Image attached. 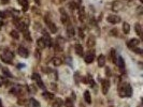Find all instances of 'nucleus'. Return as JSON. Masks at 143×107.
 Instances as JSON below:
<instances>
[{"label":"nucleus","mask_w":143,"mask_h":107,"mask_svg":"<svg viewBox=\"0 0 143 107\" xmlns=\"http://www.w3.org/2000/svg\"><path fill=\"white\" fill-rule=\"evenodd\" d=\"M118 94L121 97H130L132 94V88L129 84L123 82L118 86Z\"/></svg>","instance_id":"nucleus-1"},{"label":"nucleus","mask_w":143,"mask_h":107,"mask_svg":"<svg viewBox=\"0 0 143 107\" xmlns=\"http://www.w3.org/2000/svg\"><path fill=\"white\" fill-rule=\"evenodd\" d=\"M13 58H14V54L10 52V50H4V53L1 55V60L5 62V63H12V60H13Z\"/></svg>","instance_id":"nucleus-2"},{"label":"nucleus","mask_w":143,"mask_h":107,"mask_svg":"<svg viewBox=\"0 0 143 107\" xmlns=\"http://www.w3.org/2000/svg\"><path fill=\"white\" fill-rule=\"evenodd\" d=\"M13 24L15 25L16 28L18 29L19 31H22V32H23L24 30H26V29H27V25H26V24L24 23V20L17 18V17H14V18H13Z\"/></svg>","instance_id":"nucleus-3"},{"label":"nucleus","mask_w":143,"mask_h":107,"mask_svg":"<svg viewBox=\"0 0 143 107\" xmlns=\"http://www.w3.org/2000/svg\"><path fill=\"white\" fill-rule=\"evenodd\" d=\"M95 57H96L95 52H94V50L89 49L88 52H87V54H85V55H84V60H85L86 63L89 64V63H91V62L95 60Z\"/></svg>","instance_id":"nucleus-4"},{"label":"nucleus","mask_w":143,"mask_h":107,"mask_svg":"<svg viewBox=\"0 0 143 107\" xmlns=\"http://www.w3.org/2000/svg\"><path fill=\"white\" fill-rule=\"evenodd\" d=\"M45 23H46V25L47 27H49V30L51 31V33H56L57 32V27H56V25L54 23H52L50 20V17L49 16H45Z\"/></svg>","instance_id":"nucleus-5"},{"label":"nucleus","mask_w":143,"mask_h":107,"mask_svg":"<svg viewBox=\"0 0 143 107\" xmlns=\"http://www.w3.org/2000/svg\"><path fill=\"white\" fill-rule=\"evenodd\" d=\"M109 89H110V80L109 79H102L101 80V90H102V93L107 94L109 91Z\"/></svg>","instance_id":"nucleus-6"},{"label":"nucleus","mask_w":143,"mask_h":107,"mask_svg":"<svg viewBox=\"0 0 143 107\" xmlns=\"http://www.w3.org/2000/svg\"><path fill=\"white\" fill-rule=\"evenodd\" d=\"M107 20L110 23V24H118L121 22V17L118 15H114V14H111L107 17Z\"/></svg>","instance_id":"nucleus-7"},{"label":"nucleus","mask_w":143,"mask_h":107,"mask_svg":"<svg viewBox=\"0 0 143 107\" xmlns=\"http://www.w3.org/2000/svg\"><path fill=\"white\" fill-rule=\"evenodd\" d=\"M86 45H87V47H88L89 49L93 48V47L96 45V38H95L93 34H90V35L88 37L87 42H86Z\"/></svg>","instance_id":"nucleus-8"},{"label":"nucleus","mask_w":143,"mask_h":107,"mask_svg":"<svg viewBox=\"0 0 143 107\" xmlns=\"http://www.w3.org/2000/svg\"><path fill=\"white\" fill-rule=\"evenodd\" d=\"M32 79H35L36 81H37L38 86H39V87H40L41 89H44V88H45V87H44V84H43L42 79H41V77H40V75H39V74H37V73H34V74H32Z\"/></svg>","instance_id":"nucleus-9"},{"label":"nucleus","mask_w":143,"mask_h":107,"mask_svg":"<svg viewBox=\"0 0 143 107\" xmlns=\"http://www.w3.org/2000/svg\"><path fill=\"white\" fill-rule=\"evenodd\" d=\"M17 53H18L19 56H20V57H23V58H28L29 57V52L25 48V47H23V46H19L18 47Z\"/></svg>","instance_id":"nucleus-10"},{"label":"nucleus","mask_w":143,"mask_h":107,"mask_svg":"<svg viewBox=\"0 0 143 107\" xmlns=\"http://www.w3.org/2000/svg\"><path fill=\"white\" fill-rule=\"evenodd\" d=\"M140 44V40L139 39H131L130 41H128L127 43V46L129 47V48H135V47H138V45Z\"/></svg>","instance_id":"nucleus-11"},{"label":"nucleus","mask_w":143,"mask_h":107,"mask_svg":"<svg viewBox=\"0 0 143 107\" xmlns=\"http://www.w3.org/2000/svg\"><path fill=\"white\" fill-rule=\"evenodd\" d=\"M60 14H61V23L64 25H67L69 23V16H68V14L65 12L64 9H60Z\"/></svg>","instance_id":"nucleus-12"},{"label":"nucleus","mask_w":143,"mask_h":107,"mask_svg":"<svg viewBox=\"0 0 143 107\" xmlns=\"http://www.w3.org/2000/svg\"><path fill=\"white\" fill-rule=\"evenodd\" d=\"M124 8V3H122L121 1H114L112 5V10L113 11H121Z\"/></svg>","instance_id":"nucleus-13"},{"label":"nucleus","mask_w":143,"mask_h":107,"mask_svg":"<svg viewBox=\"0 0 143 107\" xmlns=\"http://www.w3.org/2000/svg\"><path fill=\"white\" fill-rule=\"evenodd\" d=\"M74 49H75V53L80 56V57H83V55H84V48H83V46L81 45V44H79V43L75 44Z\"/></svg>","instance_id":"nucleus-14"},{"label":"nucleus","mask_w":143,"mask_h":107,"mask_svg":"<svg viewBox=\"0 0 143 107\" xmlns=\"http://www.w3.org/2000/svg\"><path fill=\"white\" fill-rule=\"evenodd\" d=\"M85 18H86V16H85L84 7H79V19L81 20V22H84Z\"/></svg>","instance_id":"nucleus-15"},{"label":"nucleus","mask_w":143,"mask_h":107,"mask_svg":"<svg viewBox=\"0 0 143 107\" xmlns=\"http://www.w3.org/2000/svg\"><path fill=\"white\" fill-rule=\"evenodd\" d=\"M116 63H117V65L120 67V69L122 72H125V62H124V59L122 57H117V60H116Z\"/></svg>","instance_id":"nucleus-16"},{"label":"nucleus","mask_w":143,"mask_h":107,"mask_svg":"<svg viewBox=\"0 0 143 107\" xmlns=\"http://www.w3.org/2000/svg\"><path fill=\"white\" fill-rule=\"evenodd\" d=\"M109 56H110V60H111L113 63H116V60H117V54H116L115 49H111V50H110Z\"/></svg>","instance_id":"nucleus-17"},{"label":"nucleus","mask_w":143,"mask_h":107,"mask_svg":"<svg viewBox=\"0 0 143 107\" xmlns=\"http://www.w3.org/2000/svg\"><path fill=\"white\" fill-rule=\"evenodd\" d=\"M17 2L19 3V5H22L23 8V11L26 12L28 10V7H29V3H28V0H17Z\"/></svg>","instance_id":"nucleus-18"},{"label":"nucleus","mask_w":143,"mask_h":107,"mask_svg":"<svg viewBox=\"0 0 143 107\" xmlns=\"http://www.w3.org/2000/svg\"><path fill=\"white\" fill-rule=\"evenodd\" d=\"M98 65H99L100 67H102L106 65V56L105 55H100L99 57H98Z\"/></svg>","instance_id":"nucleus-19"},{"label":"nucleus","mask_w":143,"mask_h":107,"mask_svg":"<svg viewBox=\"0 0 143 107\" xmlns=\"http://www.w3.org/2000/svg\"><path fill=\"white\" fill-rule=\"evenodd\" d=\"M68 7H69L70 10L74 11V10H76V9H79L80 3H79V2H76V1H70L69 3H68Z\"/></svg>","instance_id":"nucleus-20"},{"label":"nucleus","mask_w":143,"mask_h":107,"mask_svg":"<svg viewBox=\"0 0 143 107\" xmlns=\"http://www.w3.org/2000/svg\"><path fill=\"white\" fill-rule=\"evenodd\" d=\"M62 105H64V102H62L61 99H55L54 102H53L52 104V107H62Z\"/></svg>","instance_id":"nucleus-21"},{"label":"nucleus","mask_w":143,"mask_h":107,"mask_svg":"<svg viewBox=\"0 0 143 107\" xmlns=\"http://www.w3.org/2000/svg\"><path fill=\"white\" fill-rule=\"evenodd\" d=\"M37 45H38V48H40V49L45 48L46 45H45V42H44L43 38H40V39H39V40L37 41Z\"/></svg>","instance_id":"nucleus-22"},{"label":"nucleus","mask_w":143,"mask_h":107,"mask_svg":"<svg viewBox=\"0 0 143 107\" xmlns=\"http://www.w3.org/2000/svg\"><path fill=\"white\" fill-rule=\"evenodd\" d=\"M23 37L25 39L26 41H28V42H30L31 41V37H30V32H29L28 29H26V30L23 31Z\"/></svg>","instance_id":"nucleus-23"},{"label":"nucleus","mask_w":143,"mask_h":107,"mask_svg":"<svg viewBox=\"0 0 143 107\" xmlns=\"http://www.w3.org/2000/svg\"><path fill=\"white\" fill-rule=\"evenodd\" d=\"M67 34H68V37H69V38H73L74 37V34H75V31H74L73 27H71V26L68 27V28H67Z\"/></svg>","instance_id":"nucleus-24"},{"label":"nucleus","mask_w":143,"mask_h":107,"mask_svg":"<svg viewBox=\"0 0 143 107\" xmlns=\"http://www.w3.org/2000/svg\"><path fill=\"white\" fill-rule=\"evenodd\" d=\"M84 100L87 104H91V97H90V93L89 91H85L84 92Z\"/></svg>","instance_id":"nucleus-25"},{"label":"nucleus","mask_w":143,"mask_h":107,"mask_svg":"<svg viewBox=\"0 0 143 107\" xmlns=\"http://www.w3.org/2000/svg\"><path fill=\"white\" fill-rule=\"evenodd\" d=\"M52 62H53V64H54L55 67H59V65H61V64H62V60H61L60 58H58V57L53 58Z\"/></svg>","instance_id":"nucleus-26"},{"label":"nucleus","mask_w":143,"mask_h":107,"mask_svg":"<svg viewBox=\"0 0 143 107\" xmlns=\"http://www.w3.org/2000/svg\"><path fill=\"white\" fill-rule=\"evenodd\" d=\"M43 96L45 100H53L54 99V94H53L52 92H47V91L43 93Z\"/></svg>","instance_id":"nucleus-27"},{"label":"nucleus","mask_w":143,"mask_h":107,"mask_svg":"<svg viewBox=\"0 0 143 107\" xmlns=\"http://www.w3.org/2000/svg\"><path fill=\"white\" fill-rule=\"evenodd\" d=\"M123 30H124V32H125L126 34L129 33V31H130V26H129V24H128V23H124V24H123Z\"/></svg>","instance_id":"nucleus-28"},{"label":"nucleus","mask_w":143,"mask_h":107,"mask_svg":"<svg viewBox=\"0 0 143 107\" xmlns=\"http://www.w3.org/2000/svg\"><path fill=\"white\" fill-rule=\"evenodd\" d=\"M135 30L137 32V34L138 35H141L142 34V32H141V25H140L139 23H137L136 25H135Z\"/></svg>","instance_id":"nucleus-29"},{"label":"nucleus","mask_w":143,"mask_h":107,"mask_svg":"<svg viewBox=\"0 0 143 107\" xmlns=\"http://www.w3.org/2000/svg\"><path fill=\"white\" fill-rule=\"evenodd\" d=\"M10 34H11V37L13 39H15V40H18V39H19V34H18V32H17L16 30H12L10 32Z\"/></svg>","instance_id":"nucleus-30"},{"label":"nucleus","mask_w":143,"mask_h":107,"mask_svg":"<svg viewBox=\"0 0 143 107\" xmlns=\"http://www.w3.org/2000/svg\"><path fill=\"white\" fill-rule=\"evenodd\" d=\"M29 103H30V104H31V105L34 106V107H39V106H40V104H39V102H38L37 100H35L34 97L29 100Z\"/></svg>","instance_id":"nucleus-31"},{"label":"nucleus","mask_w":143,"mask_h":107,"mask_svg":"<svg viewBox=\"0 0 143 107\" xmlns=\"http://www.w3.org/2000/svg\"><path fill=\"white\" fill-rule=\"evenodd\" d=\"M2 72H3L4 75L7 76V77H9V78H12V77H13V75H12V73H11V72H10V71H9L8 69H5V67H4V69H2Z\"/></svg>","instance_id":"nucleus-32"},{"label":"nucleus","mask_w":143,"mask_h":107,"mask_svg":"<svg viewBox=\"0 0 143 107\" xmlns=\"http://www.w3.org/2000/svg\"><path fill=\"white\" fill-rule=\"evenodd\" d=\"M110 34H111L112 37H117V35H118V30H117V29H112V30L110 31Z\"/></svg>","instance_id":"nucleus-33"},{"label":"nucleus","mask_w":143,"mask_h":107,"mask_svg":"<svg viewBox=\"0 0 143 107\" xmlns=\"http://www.w3.org/2000/svg\"><path fill=\"white\" fill-rule=\"evenodd\" d=\"M87 84H89V85H95V82H94V80H93V77L91 76H87Z\"/></svg>","instance_id":"nucleus-34"},{"label":"nucleus","mask_w":143,"mask_h":107,"mask_svg":"<svg viewBox=\"0 0 143 107\" xmlns=\"http://www.w3.org/2000/svg\"><path fill=\"white\" fill-rule=\"evenodd\" d=\"M79 35L81 39H84L85 38V34H84V31H83L82 28H79Z\"/></svg>","instance_id":"nucleus-35"},{"label":"nucleus","mask_w":143,"mask_h":107,"mask_svg":"<svg viewBox=\"0 0 143 107\" xmlns=\"http://www.w3.org/2000/svg\"><path fill=\"white\" fill-rule=\"evenodd\" d=\"M66 107H74L72 102H71V100H69V99L66 100Z\"/></svg>","instance_id":"nucleus-36"},{"label":"nucleus","mask_w":143,"mask_h":107,"mask_svg":"<svg viewBox=\"0 0 143 107\" xmlns=\"http://www.w3.org/2000/svg\"><path fill=\"white\" fill-rule=\"evenodd\" d=\"M133 52H136L137 54H139V55H142V49L138 48V47H135V48H132Z\"/></svg>","instance_id":"nucleus-37"},{"label":"nucleus","mask_w":143,"mask_h":107,"mask_svg":"<svg viewBox=\"0 0 143 107\" xmlns=\"http://www.w3.org/2000/svg\"><path fill=\"white\" fill-rule=\"evenodd\" d=\"M7 17V13L3 11H0V18H5Z\"/></svg>","instance_id":"nucleus-38"},{"label":"nucleus","mask_w":143,"mask_h":107,"mask_svg":"<svg viewBox=\"0 0 143 107\" xmlns=\"http://www.w3.org/2000/svg\"><path fill=\"white\" fill-rule=\"evenodd\" d=\"M54 3H61V2H65V0H52Z\"/></svg>","instance_id":"nucleus-39"},{"label":"nucleus","mask_w":143,"mask_h":107,"mask_svg":"<svg viewBox=\"0 0 143 107\" xmlns=\"http://www.w3.org/2000/svg\"><path fill=\"white\" fill-rule=\"evenodd\" d=\"M79 76H80V74L76 72V73H75V81H76V82H79V80H80V79H79Z\"/></svg>","instance_id":"nucleus-40"},{"label":"nucleus","mask_w":143,"mask_h":107,"mask_svg":"<svg viewBox=\"0 0 143 107\" xmlns=\"http://www.w3.org/2000/svg\"><path fill=\"white\" fill-rule=\"evenodd\" d=\"M106 73H107V75H110V74H111V72H110V69H107L106 70Z\"/></svg>","instance_id":"nucleus-41"},{"label":"nucleus","mask_w":143,"mask_h":107,"mask_svg":"<svg viewBox=\"0 0 143 107\" xmlns=\"http://www.w3.org/2000/svg\"><path fill=\"white\" fill-rule=\"evenodd\" d=\"M9 0H2V3H8Z\"/></svg>","instance_id":"nucleus-42"},{"label":"nucleus","mask_w":143,"mask_h":107,"mask_svg":"<svg viewBox=\"0 0 143 107\" xmlns=\"http://www.w3.org/2000/svg\"><path fill=\"white\" fill-rule=\"evenodd\" d=\"M36 3H37V4H40V1H39V0H36Z\"/></svg>","instance_id":"nucleus-43"},{"label":"nucleus","mask_w":143,"mask_h":107,"mask_svg":"<svg viewBox=\"0 0 143 107\" xmlns=\"http://www.w3.org/2000/svg\"><path fill=\"white\" fill-rule=\"evenodd\" d=\"M0 107H2V103H1V101H0Z\"/></svg>","instance_id":"nucleus-44"},{"label":"nucleus","mask_w":143,"mask_h":107,"mask_svg":"<svg viewBox=\"0 0 143 107\" xmlns=\"http://www.w3.org/2000/svg\"><path fill=\"white\" fill-rule=\"evenodd\" d=\"M0 86H1V81H0Z\"/></svg>","instance_id":"nucleus-45"}]
</instances>
